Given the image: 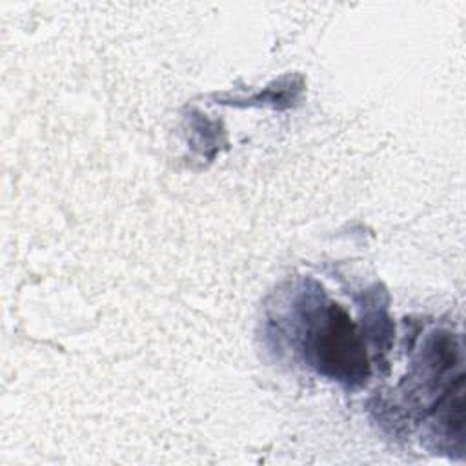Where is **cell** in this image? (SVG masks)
Here are the masks:
<instances>
[{
	"mask_svg": "<svg viewBox=\"0 0 466 466\" xmlns=\"http://www.w3.org/2000/svg\"><path fill=\"white\" fill-rule=\"evenodd\" d=\"M317 357L322 368L344 380H362L368 375L364 344L351 319L337 306H331L317 337Z\"/></svg>",
	"mask_w": 466,
	"mask_h": 466,
	"instance_id": "cell-1",
	"label": "cell"
}]
</instances>
